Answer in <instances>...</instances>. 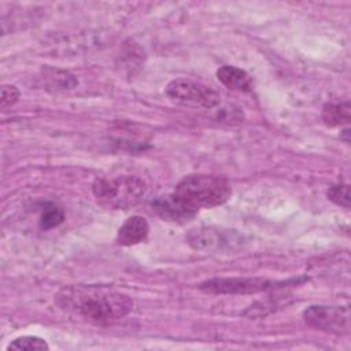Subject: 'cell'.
Segmentation results:
<instances>
[{
  "instance_id": "10",
  "label": "cell",
  "mask_w": 351,
  "mask_h": 351,
  "mask_svg": "<svg viewBox=\"0 0 351 351\" xmlns=\"http://www.w3.org/2000/svg\"><path fill=\"white\" fill-rule=\"evenodd\" d=\"M322 121L325 125L335 128L346 125L351 121V106L348 100L339 103H328L322 108Z\"/></svg>"
},
{
  "instance_id": "7",
  "label": "cell",
  "mask_w": 351,
  "mask_h": 351,
  "mask_svg": "<svg viewBox=\"0 0 351 351\" xmlns=\"http://www.w3.org/2000/svg\"><path fill=\"white\" fill-rule=\"evenodd\" d=\"M148 232H149V225L147 219L140 215H133L128 218L119 228L117 234V241L119 245H123V247L134 245L144 241L148 236Z\"/></svg>"
},
{
  "instance_id": "12",
  "label": "cell",
  "mask_w": 351,
  "mask_h": 351,
  "mask_svg": "<svg viewBox=\"0 0 351 351\" xmlns=\"http://www.w3.org/2000/svg\"><path fill=\"white\" fill-rule=\"evenodd\" d=\"M48 348L49 346L47 344V341L38 336H21L14 339L7 346V350L16 351H44Z\"/></svg>"
},
{
  "instance_id": "9",
  "label": "cell",
  "mask_w": 351,
  "mask_h": 351,
  "mask_svg": "<svg viewBox=\"0 0 351 351\" xmlns=\"http://www.w3.org/2000/svg\"><path fill=\"white\" fill-rule=\"evenodd\" d=\"M217 78L223 86L232 90L248 92L252 88V81H251V77L247 74V71L232 64L221 66L217 70Z\"/></svg>"
},
{
  "instance_id": "8",
  "label": "cell",
  "mask_w": 351,
  "mask_h": 351,
  "mask_svg": "<svg viewBox=\"0 0 351 351\" xmlns=\"http://www.w3.org/2000/svg\"><path fill=\"white\" fill-rule=\"evenodd\" d=\"M152 210L163 219L173 221V222H185L189 221L195 214H192L189 210H186L176 197L173 193L167 196H160L155 199L152 203Z\"/></svg>"
},
{
  "instance_id": "6",
  "label": "cell",
  "mask_w": 351,
  "mask_h": 351,
  "mask_svg": "<svg viewBox=\"0 0 351 351\" xmlns=\"http://www.w3.org/2000/svg\"><path fill=\"white\" fill-rule=\"evenodd\" d=\"M303 318L307 325L333 333H341L350 325L348 308L343 306H310L303 311Z\"/></svg>"
},
{
  "instance_id": "15",
  "label": "cell",
  "mask_w": 351,
  "mask_h": 351,
  "mask_svg": "<svg viewBox=\"0 0 351 351\" xmlns=\"http://www.w3.org/2000/svg\"><path fill=\"white\" fill-rule=\"evenodd\" d=\"M328 199L333 203L348 208L350 207V186L347 184H336L328 189Z\"/></svg>"
},
{
  "instance_id": "16",
  "label": "cell",
  "mask_w": 351,
  "mask_h": 351,
  "mask_svg": "<svg viewBox=\"0 0 351 351\" xmlns=\"http://www.w3.org/2000/svg\"><path fill=\"white\" fill-rule=\"evenodd\" d=\"M19 89L15 85H3L1 88V110L12 106L19 99Z\"/></svg>"
},
{
  "instance_id": "14",
  "label": "cell",
  "mask_w": 351,
  "mask_h": 351,
  "mask_svg": "<svg viewBox=\"0 0 351 351\" xmlns=\"http://www.w3.org/2000/svg\"><path fill=\"white\" fill-rule=\"evenodd\" d=\"M44 77L51 82L52 88H60V89H71L77 85V78L63 70L58 69H48L44 71Z\"/></svg>"
},
{
  "instance_id": "2",
  "label": "cell",
  "mask_w": 351,
  "mask_h": 351,
  "mask_svg": "<svg viewBox=\"0 0 351 351\" xmlns=\"http://www.w3.org/2000/svg\"><path fill=\"white\" fill-rule=\"evenodd\" d=\"M174 197L192 214L200 208L223 204L232 195L229 182L213 174H192L184 177L174 188Z\"/></svg>"
},
{
  "instance_id": "4",
  "label": "cell",
  "mask_w": 351,
  "mask_h": 351,
  "mask_svg": "<svg viewBox=\"0 0 351 351\" xmlns=\"http://www.w3.org/2000/svg\"><path fill=\"white\" fill-rule=\"evenodd\" d=\"M166 95L176 103L188 107L213 108L219 104V93L208 85L189 80L176 78L166 86Z\"/></svg>"
},
{
  "instance_id": "3",
  "label": "cell",
  "mask_w": 351,
  "mask_h": 351,
  "mask_svg": "<svg viewBox=\"0 0 351 351\" xmlns=\"http://www.w3.org/2000/svg\"><path fill=\"white\" fill-rule=\"evenodd\" d=\"M145 182L136 176L100 177L92 184L96 202L108 210H129L145 195Z\"/></svg>"
},
{
  "instance_id": "5",
  "label": "cell",
  "mask_w": 351,
  "mask_h": 351,
  "mask_svg": "<svg viewBox=\"0 0 351 351\" xmlns=\"http://www.w3.org/2000/svg\"><path fill=\"white\" fill-rule=\"evenodd\" d=\"M280 282L270 281L266 278H245V277H233V278H213L202 282L199 288L207 293L215 295H248L258 293L263 291H270L278 287Z\"/></svg>"
},
{
  "instance_id": "11",
  "label": "cell",
  "mask_w": 351,
  "mask_h": 351,
  "mask_svg": "<svg viewBox=\"0 0 351 351\" xmlns=\"http://www.w3.org/2000/svg\"><path fill=\"white\" fill-rule=\"evenodd\" d=\"M144 51L143 48L136 44V43H130L128 45H125L122 53H121V59H122V67L128 69L129 74H133V70L137 67L140 69L144 63Z\"/></svg>"
},
{
  "instance_id": "13",
  "label": "cell",
  "mask_w": 351,
  "mask_h": 351,
  "mask_svg": "<svg viewBox=\"0 0 351 351\" xmlns=\"http://www.w3.org/2000/svg\"><path fill=\"white\" fill-rule=\"evenodd\" d=\"M63 219H64V214H63V210L60 207H58L52 203L44 204L43 211H41V217H40L41 229L48 230V229L56 228L63 222Z\"/></svg>"
},
{
  "instance_id": "1",
  "label": "cell",
  "mask_w": 351,
  "mask_h": 351,
  "mask_svg": "<svg viewBox=\"0 0 351 351\" xmlns=\"http://www.w3.org/2000/svg\"><path fill=\"white\" fill-rule=\"evenodd\" d=\"M55 303L90 324L110 325L133 310V300L119 291L100 285H67L55 296Z\"/></svg>"
}]
</instances>
